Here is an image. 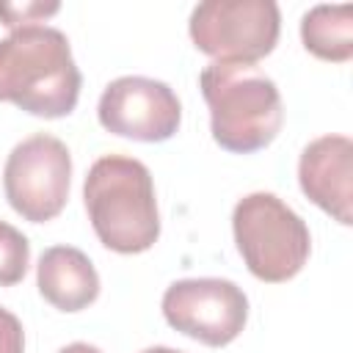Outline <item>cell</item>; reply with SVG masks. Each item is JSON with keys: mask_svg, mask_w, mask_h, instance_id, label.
Listing matches in <instances>:
<instances>
[{"mask_svg": "<svg viewBox=\"0 0 353 353\" xmlns=\"http://www.w3.org/2000/svg\"><path fill=\"white\" fill-rule=\"evenodd\" d=\"M303 47L334 63H345L353 58V6L350 3H320L312 6L301 19Z\"/></svg>", "mask_w": 353, "mask_h": 353, "instance_id": "11", "label": "cell"}, {"mask_svg": "<svg viewBox=\"0 0 353 353\" xmlns=\"http://www.w3.org/2000/svg\"><path fill=\"white\" fill-rule=\"evenodd\" d=\"M94 234L116 254L149 251L160 237V212L149 168L124 154L99 157L83 182Z\"/></svg>", "mask_w": 353, "mask_h": 353, "instance_id": "2", "label": "cell"}, {"mask_svg": "<svg viewBox=\"0 0 353 353\" xmlns=\"http://www.w3.org/2000/svg\"><path fill=\"white\" fill-rule=\"evenodd\" d=\"M298 182L309 201L342 226L353 223V143L347 135L314 138L298 160Z\"/></svg>", "mask_w": 353, "mask_h": 353, "instance_id": "9", "label": "cell"}, {"mask_svg": "<svg viewBox=\"0 0 353 353\" xmlns=\"http://www.w3.org/2000/svg\"><path fill=\"white\" fill-rule=\"evenodd\" d=\"M80 85L83 74L58 28L25 25L0 39V102L30 116L61 119L74 110Z\"/></svg>", "mask_w": 353, "mask_h": 353, "instance_id": "1", "label": "cell"}, {"mask_svg": "<svg viewBox=\"0 0 353 353\" xmlns=\"http://www.w3.org/2000/svg\"><path fill=\"white\" fill-rule=\"evenodd\" d=\"M141 353H182V350H174V347H165V345H154V347H146Z\"/></svg>", "mask_w": 353, "mask_h": 353, "instance_id": "16", "label": "cell"}, {"mask_svg": "<svg viewBox=\"0 0 353 353\" xmlns=\"http://www.w3.org/2000/svg\"><path fill=\"white\" fill-rule=\"evenodd\" d=\"M72 154L55 135L36 132L19 141L3 168V190L14 212L30 223L61 215L69 199Z\"/></svg>", "mask_w": 353, "mask_h": 353, "instance_id": "6", "label": "cell"}, {"mask_svg": "<svg viewBox=\"0 0 353 353\" xmlns=\"http://www.w3.org/2000/svg\"><path fill=\"white\" fill-rule=\"evenodd\" d=\"M210 108V130L221 149L251 154L273 143L284 124V105L276 83L254 63L212 61L199 74Z\"/></svg>", "mask_w": 353, "mask_h": 353, "instance_id": "3", "label": "cell"}, {"mask_svg": "<svg viewBox=\"0 0 353 353\" xmlns=\"http://www.w3.org/2000/svg\"><path fill=\"white\" fill-rule=\"evenodd\" d=\"M58 353H102V350H99V347H94V345H88V342H72V345L61 347Z\"/></svg>", "mask_w": 353, "mask_h": 353, "instance_id": "15", "label": "cell"}, {"mask_svg": "<svg viewBox=\"0 0 353 353\" xmlns=\"http://www.w3.org/2000/svg\"><path fill=\"white\" fill-rule=\"evenodd\" d=\"M188 30L221 63H256L279 41L281 11L273 0H204L190 11Z\"/></svg>", "mask_w": 353, "mask_h": 353, "instance_id": "5", "label": "cell"}, {"mask_svg": "<svg viewBox=\"0 0 353 353\" xmlns=\"http://www.w3.org/2000/svg\"><path fill=\"white\" fill-rule=\"evenodd\" d=\"M36 284L41 298L61 312H80L99 295V273L74 245L44 248L36 265Z\"/></svg>", "mask_w": 353, "mask_h": 353, "instance_id": "10", "label": "cell"}, {"mask_svg": "<svg viewBox=\"0 0 353 353\" xmlns=\"http://www.w3.org/2000/svg\"><path fill=\"white\" fill-rule=\"evenodd\" d=\"M28 265H30L28 237L17 226L0 221V287H11L22 281L28 273Z\"/></svg>", "mask_w": 353, "mask_h": 353, "instance_id": "12", "label": "cell"}, {"mask_svg": "<svg viewBox=\"0 0 353 353\" xmlns=\"http://www.w3.org/2000/svg\"><path fill=\"white\" fill-rule=\"evenodd\" d=\"M61 11V3H41V0H25V3H0V22L6 28H25L36 25L39 19H47Z\"/></svg>", "mask_w": 353, "mask_h": 353, "instance_id": "13", "label": "cell"}, {"mask_svg": "<svg viewBox=\"0 0 353 353\" xmlns=\"http://www.w3.org/2000/svg\"><path fill=\"white\" fill-rule=\"evenodd\" d=\"M97 116L113 135L157 143L179 130L182 105L168 83L143 74H124L105 85Z\"/></svg>", "mask_w": 353, "mask_h": 353, "instance_id": "8", "label": "cell"}, {"mask_svg": "<svg viewBox=\"0 0 353 353\" xmlns=\"http://www.w3.org/2000/svg\"><path fill=\"white\" fill-rule=\"evenodd\" d=\"M0 353H25V331L17 314L0 306Z\"/></svg>", "mask_w": 353, "mask_h": 353, "instance_id": "14", "label": "cell"}, {"mask_svg": "<svg viewBox=\"0 0 353 353\" xmlns=\"http://www.w3.org/2000/svg\"><path fill=\"white\" fill-rule=\"evenodd\" d=\"M232 232L245 268L268 284H281L298 276L312 251L303 218L265 190L248 193L234 204Z\"/></svg>", "mask_w": 353, "mask_h": 353, "instance_id": "4", "label": "cell"}, {"mask_svg": "<svg viewBox=\"0 0 353 353\" xmlns=\"http://www.w3.org/2000/svg\"><path fill=\"white\" fill-rule=\"evenodd\" d=\"M163 317L179 334L223 347L245 328L248 298L229 279H179L163 292Z\"/></svg>", "mask_w": 353, "mask_h": 353, "instance_id": "7", "label": "cell"}]
</instances>
